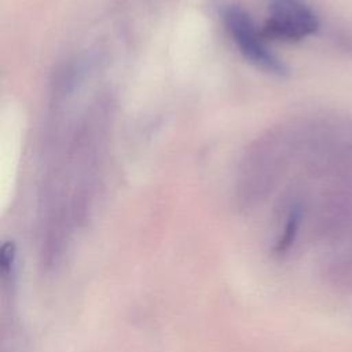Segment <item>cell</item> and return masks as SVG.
Segmentation results:
<instances>
[{"label":"cell","instance_id":"obj_1","mask_svg":"<svg viewBox=\"0 0 352 352\" xmlns=\"http://www.w3.org/2000/svg\"><path fill=\"white\" fill-rule=\"evenodd\" d=\"M223 15L226 26L239 52L252 65L278 76L286 73V66L265 47L261 33L256 29L252 18L243 8L228 6Z\"/></svg>","mask_w":352,"mask_h":352},{"label":"cell","instance_id":"obj_4","mask_svg":"<svg viewBox=\"0 0 352 352\" xmlns=\"http://www.w3.org/2000/svg\"><path fill=\"white\" fill-rule=\"evenodd\" d=\"M16 246L14 242H4L0 253V267H1V287L3 294L12 296L16 287L18 278V256Z\"/></svg>","mask_w":352,"mask_h":352},{"label":"cell","instance_id":"obj_2","mask_svg":"<svg viewBox=\"0 0 352 352\" xmlns=\"http://www.w3.org/2000/svg\"><path fill=\"white\" fill-rule=\"evenodd\" d=\"M318 29V18L301 0H272L265 33L285 40H301Z\"/></svg>","mask_w":352,"mask_h":352},{"label":"cell","instance_id":"obj_3","mask_svg":"<svg viewBox=\"0 0 352 352\" xmlns=\"http://www.w3.org/2000/svg\"><path fill=\"white\" fill-rule=\"evenodd\" d=\"M302 219V210L300 205H293L286 212L278 234L271 242V253L276 257H283L293 248L296 236L298 234L300 223Z\"/></svg>","mask_w":352,"mask_h":352}]
</instances>
